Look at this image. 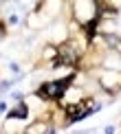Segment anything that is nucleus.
Returning a JSON list of instances; mask_svg holds the SVG:
<instances>
[{"label":"nucleus","mask_w":121,"mask_h":134,"mask_svg":"<svg viewBox=\"0 0 121 134\" xmlns=\"http://www.w3.org/2000/svg\"><path fill=\"white\" fill-rule=\"evenodd\" d=\"M4 35H7V24H4V22H0V40H2Z\"/></svg>","instance_id":"7"},{"label":"nucleus","mask_w":121,"mask_h":134,"mask_svg":"<svg viewBox=\"0 0 121 134\" xmlns=\"http://www.w3.org/2000/svg\"><path fill=\"white\" fill-rule=\"evenodd\" d=\"M4 110H7V103H4V101H0V112H4Z\"/></svg>","instance_id":"8"},{"label":"nucleus","mask_w":121,"mask_h":134,"mask_svg":"<svg viewBox=\"0 0 121 134\" xmlns=\"http://www.w3.org/2000/svg\"><path fill=\"white\" fill-rule=\"evenodd\" d=\"M119 123H121V119H119Z\"/></svg>","instance_id":"9"},{"label":"nucleus","mask_w":121,"mask_h":134,"mask_svg":"<svg viewBox=\"0 0 121 134\" xmlns=\"http://www.w3.org/2000/svg\"><path fill=\"white\" fill-rule=\"evenodd\" d=\"M99 35H101V42H103V46H106L108 51L121 55V35H117V33H112V31L99 33Z\"/></svg>","instance_id":"5"},{"label":"nucleus","mask_w":121,"mask_h":134,"mask_svg":"<svg viewBox=\"0 0 121 134\" xmlns=\"http://www.w3.org/2000/svg\"><path fill=\"white\" fill-rule=\"evenodd\" d=\"M97 81L108 94L121 92V68H103L97 72Z\"/></svg>","instance_id":"3"},{"label":"nucleus","mask_w":121,"mask_h":134,"mask_svg":"<svg viewBox=\"0 0 121 134\" xmlns=\"http://www.w3.org/2000/svg\"><path fill=\"white\" fill-rule=\"evenodd\" d=\"M55 55H57V44H55V46H53V44H48V46L44 48L42 57H44V59H51V62H53V59H55Z\"/></svg>","instance_id":"6"},{"label":"nucleus","mask_w":121,"mask_h":134,"mask_svg":"<svg viewBox=\"0 0 121 134\" xmlns=\"http://www.w3.org/2000/svg\"><path fill=\"white\" fill-rule=\"evenodd\" d=\"M26 116H29V105H26L24 99H20V101L7 112V116H4V119H7V121H24Z\"/></svg>","instance_id":"4"},{"label":"nucleus","mask_w":121,"mask_h":134,"mask_svg":"<svg viewBox=\"0 0 121 134\" xmlns=\"http://www.w3.org/2000/svg\"><path fill=\"white\" fill-rule=\"evenodd\" d=\"M73 81H75V72H70V75H66V77H59V79L44 81L42 86H37L35 94L42 101H62L66 90L73 86Z\"/></svg>","instance_id":"1"},{"label":"nucleus","mask_w":121,"mask_h":134,"mask_svg":"<svg viewBox=\"0 0 121 134\" xmlns=\"http://www.w3.org/2000/svg\"><path fill=\"white\" fill-rule=\"evenodd\" d=\"M70 13H73L75 24L84 26V24H88V22L101 18L99 0H70Z\"/></svg>","instance_id":"2"}]
</instances>
